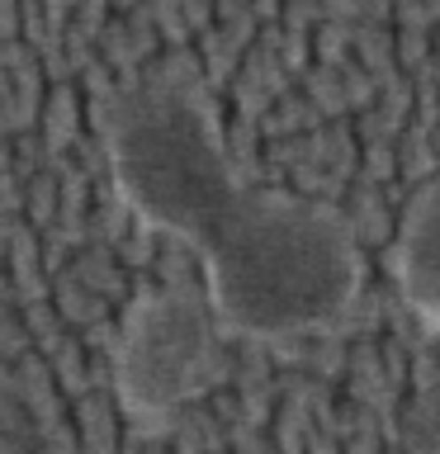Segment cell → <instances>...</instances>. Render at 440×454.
I'll use <instances>...</instances> for the list:
<instances>
[{
    "instance_id": "1",
    "label": "cell",
    "mask_w": 440,
    "mask_h": 454,
    "mask_svg": "<svg viewBox=\"0 0 440 454\" xmlns=\"http://www.w3.org/2000/svg\"><path fill=\"white\" fill-rule=\"evenodd\" d=\"M114 180L142 223L199 251L227 317L279 332L336 312L360 279L346 223L247 184L190 81H142L105 119Z\"/></svg>"
},
{
    "instance_id": "2",
    "label": "cell",
    "mask_w": 440,
    "mask_h": 454,
    "mask_svg": "<svg viewBox=\"0 0 440 454\" xmlns=\"http://www.w3.org/2000/svg\"><path fill=\"white\" fill-rule=\"evenodd\" d=\"M397 275L421 308L440 312V176L421 184L397 227Z\"/></svg>"
}]
</instances>
